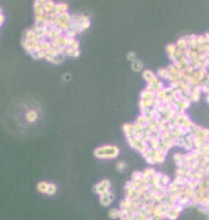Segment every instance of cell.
<instances>
[{"label": "cell", "mask_w": 209, "mask_h": 220, "mask_svg": "<svg viewBox=\"0 0 209 220\" xmlns=\"http://www.w3.org/2000/svg\"><path fill=\"white\" fill-rule=\"evenodd\" d=\"M120 155V148L114 145L101 146L94 151V156L100 159H113Z\"/></svg>", "instance_id": "cell-1"}, {"label": "cell", "mask_w": 209, "mask_h": 220, "mask_svg": "<svg viewBox=\"0 0 209 220\" xmlns=\"http://www.w3.org/2000/svg\"><path fill=\"white\" fill-rule=\"evenodd\" d=\"M110 188H111V182H109L107 179H104V180L96 184L93 189H94V193H96L98 195H102L105 191H109Z\"/></svg>", "instance_id": "cell-2"}, {"label": "cell", "mask_w": 209, "mask_h": 220, "mask_svg": "<svg viewBox=\"0 0 209 220\" xmlns=\"http://www.w3.org/2000/svg\"><path fill=\"white\" fill-rule=\"evenodd\" d=\"M113 198H114V195L112 194L111 190H109V191L103 193L102 195H100V202L103 206H109L113 201Z\"/></svg>", "instance_id": "cell-3"}, {"label": "cell", "mask_w": 209, "mask_h": 220, "mask_svg": "<svg viewBox=\"0 0 209 220\" xmlns=\"http://www.w3.org/2000/svg\"><path fill=\"white\" fill-rule=\"evenodd\" d=\"M68 11V5L64 3V2H61V3H56V7H54V10L53 12L56 13V16L61 14L63 12H67Z\"/></svg>", "instance_id": "cell-4"}, {"label": "cell", "mask_w": 209, "mask_h": 220, "mask_svg": "<svg viewBox=\"0 0 209 220\" xmlns=\"http://www.w3.org/2000/svg\"><path fill=\"white\" fill-rule=\"evenodd\" d=\"M54 7H56V2H54L53 0H47V1H45V3L43 5L44 12H45V13L53 12V10H54Z\"/></svg>", "instance_id": "cell-5"}, {"label": "cell", "mask_w": 209, "mask_h": 220, "mask_svg": "<svg viewBox=\"0 0 209 220\" xmlns=\"http://www.w3.org/2000/svg\"><path fill=\"white\" fill-rule=\"evenodd\" d=\"M156 97V94L154 91H149V90H145L141 93V99L142 100H154Z\"/></svg>", "instance_id": "cell-6"}, {"label": "cell", "mask_w": 209, "mask_h": 220, "mask_svg": "<svg viewBox=\"0 0 209 220\" xmlns=\"http://www.w3.org/2000/svg\"><path fill=\"white\" fill-rule=\"evenodd\" d=\"M25 120L28 121L29 123H34L38 120V113L33 110L28 111L27 114H25Z\"/></svg>", "instance_id": "cell-7"}, {"label": "cell", "mask_w": 209, "mask_h": 220, "mask_svg": "<svg viewBox=\"0 0 209 220\" xmlns=\"http://www.w3.org/2000/svg\"><path fill=\"white\" fill-rule=\"evenodd\" d=\"M155 76H156V74L154 73L153 71H151V70H145V71L143 72V77H144V80L147 82V83L152 81Z\"/></svg>", "instance_id": "cell-8"}, {"label": "cell", "mask_w": 209, "mask_h": 220, "mask_svg": "<svg viewBox=\"0 0 209 220\" xmlns=\"http://www.w3.org/2000/svg\"><path fill=\"white\" fill-rule=\"evenodd\" d=\"M154 160H155V163L157 164H162L164 160H165V155H163L160 151H154Z\"/></svg>", "instance_id": "cell-9"}, {"label": "cell", "mask_w": 209, "mask_h": 220, "mask_svg": "<svg viewBox=\"0 0 209 220\" xmlns=\"http://www.w3.org/2000/svg\"><path fill=\"white\" fill-rule=\"evenodd\" d=\"M37 188H38V190H39V193H41V194H47L48 188H49V182H40L39 184H38Z\"/></svg>", "instance_id": "cell-10"}, {"label": "cell", "mask_w": 209, "mask_h": 220, "mask_svg": "<svg viewBox=\"0 0 209 220\" xmlns=\"http://www.w3.org/2000/svg\"><path fill=\"white\" fill-rule=\"evenodd\" d=\"M33 9H34V12L36 14H44V9H43V6L41 3H39L38 1L34 0V2H33Z\"/></svg>", "instance_id": "cell-11"}, {"label": "cell", "mask_w": 209, "mask_h": 220, "mask_svg": "<svg viewBox=\"0 0 209 220\" xmlns=\"http://www.w3.org/2000/svg\"><path fill=\"white\" fill-rule=\"evenodd\" d=\"M132 69L134 70V71H141L143 69V62H142L141 60H138V59H136L134 60L133 62H132Z\"/></svg>", "instance_id": "cell-12"}, {"label": "cell", "mask_w": 209, "mask_h": 220, "mask_svg": "<svg viewBox=\"0 0 209 220\" xmlns=\"http://www.w3.org/2000/svg\"><path fill=\"white\" fill-rule=\"evenodd\" d=\"M157 75L160 76L162 79H166V80H168L169 79V76H170V73L168 72V70L167 69H160L158 71H157Z\"/></svg>", "instance_id": "cell-13"}, {"label": "cell", "mask_w": 209, "mask_h": 220, "mask_svg": "<svg viewBox=\"0 0 209 220\" xmlns=\"http://www.w3.org/2000/svg\"><path fill=\"white\" fill-rule=\"evenodd\" d=\"M162 175H163V174H160V173H155L153 176L151 177V185H152V186H154V185H156V184L160 182V178H162Z\"/></svg>", "instance_id": "cell-14"}, {"label": "cell", "mask_w": 209, "mask_h": 220, "mask_svg": "<svg viewBox=\"0 0 209 220\" xmlns=\"http://www.w3.org/2000/svg\"><path fill=\"white\" fill-rule=\"evenodd\" d=\"M176 45H177V48H179V49H186V48H188V45H187V38H180Z\"/></svg>", "instance_id": "cell-15"}, {"label": "cell", "mask_w": 209, "mask_h": 220, "mask_svg": "<svg viewBox=\"0 0 209 220\" xmlns=\"http://www.w3.org/2000/svg\"><path fill=\"white\" fill-rule=\"evenodd\" d=\"M25 39H28V40H34V39H36V32L33 31L32 29L27 30V31L25 32Z\"/></svg>", "instance_id": "cell-16"}, {"label": "cell", "mask_w": 209, "mask_h": 220, "mask_svg": "<svg viewBox=\"0 0 209 220\" xmlns=\"http://www.w3.org/2000/svg\"><path fill=\"white\" fill-rule=\"evenodd\" d=\"M56 193V185H54L53 182H49V188L47 191V195H54Z\"/></svg>", "instance_id": "cell-17"}, {"label": "cell", "mask_w": 209, "mask_h": 220, "mask_svg": "<svg viewBox=\"0 0 209 220\" xmlns=\"http://www.w3.org/2000/svg\"><path fill=\"white\" fill-rule=\"evenodd\" d=\"M176 49H177V45L176 44H168L166 47V51H167V53H168V56L169 54H175V51H176Z\"/></svg>", "instance_id": "cell-18"}, {"label": "cell", "mask_w": 209, "mask_h": 220, "mask_svg": "<svg viewBox=\"0 0 209 220\" xmlns=\"http://www.w3.org/2000/svg\"><path fill=\"white\" fill-rule=\"evenodd\" d=\"M120 212H121V210H118V209H111L110 211H109V216L113 218V219H115V218H120Z\"/></svg>", "instance_id": "cell-19"}, {"label": "cell", "mask_w": 209, "mask_h": 220, "mask_svg": "<svg viewBox=\"0 0 209 220\" xmlns=\"http://www.w3.org/2000/svg\"><path fill=\"white\" fill-rule=\"evenodd\" d=\"M170 179H169V177L167 176V175H162V178H160V184L162 185H164V186H168L169 184H170Z\"/></svg>", "instance_id": "cell-20"}, {"label": "cell", "mask_w": 209, "mask_h": 220, "mask_svg": "<svg viewBox=\"0 0 209 220\" xmlns=\"http://www.w3.org/2000/svg\"><path fill=\"white\" fill-rule=\"evenodd\" d=\"M132 128H133V124H125V125H123V132L125 135H127V134H131V132H132Z\"/></svg>", "instance_id": "cell-21"}, {"label": "cell", "mask_w": 209, "mask_h": 220, "mask_svg": "<svg viewBox=\"0 0 209 220\" xmlns=\"http://www.w3.org/2000/svg\"><path fill=\"white\" fill-rule=\"evenodd\" d=\"M142 177H143V173H141V171H135V173H133V175H132V180H140V182H141Z\"/></svg>", "instance_id": "cell-22"}, {"label": "cell", "mask_w": 209, "mask_h": 220, "mask_svg": "<svg viewBox=\"0 0 209 220\" xmlns=\"http://www.w3.org/2000/svg\"><path fill=\"white\" fill-rule=\"evenodd\" d=\"M126 167H127V165L124 163V162H118V163L116 164V169L118 170V171H123Z\"/></svg>", "instance_id": "cell-23"}, {"label": "cell", "mask_w": 209, "mask_h": 220, "mask_svg": "<svg viewBox=\"0 0 209 220\" xmlns=\"http://www.w3.org/2000/svg\"><path fill=\"white\" fill-rule=\"evenodd\" d=\"M155 173H156V171H155V169H153V168H147V169L144 170V173H143V174H144L145 176L152 177L154 174H155Z\"/></svg>", "instance_id": "cell-24"}, {"label": "cell", "mask_w": 209, "mask_h": 220, "mask_svg": "<svg viewBox=\"0 0 209 220\" xmlns=\"http://www.w3.org/2000/svg\"><path fill=\"white\" fill-rule=\"evenodd\" d=\"M76 34V32H75V30L74 29H69L68 31L65 32V37H68V38H74V36Z\"/></svg>", "instance_id": "cell-25"}, {"label": "cell", "mask_w": 209, "mask_h": 220, "mask_svg": "<svg viewBox=\"0 0 209 220\" xmlns=\"http://www.w3.org/2000/svg\"><path fill=\"white\" fill-rule=\"evenodd\" d=\"M127 59H129V60H131V61L133 62L134 60H136V54L134 53V52H129V54H127Z\"/></svg>", "instance_id": "cell-26"}, {"label": "cell", "mask_w": 209, "mask_h": 220, "mask_svg": "<svg viewBox=\"0 0 209 220\" xmlns=\"http://www.w3.org/2000/svg\"><path fill=\"white\" fill-rule=\"evenodd\" d=\"M183 156H184V155H182V154H175V156H174V159H175L176 162H179V160H184V159H183Z\"/></svg>", "instance_id": "cell-27"}, {"label": "cell", "mask_w": 209, "mask_h": 220, "mask_svg": "<svg viewBox=\"0 0 209 220\" xmlns=\"http://www.w3.org/2000/svg\"><path fill=\"white\" fill-rule=\"evenodd\" d=\"M146 159V162L149 164H155V160H154V157L153 156H148V157L145 158Z\"/></svg>", "instance_id": "cell-28"}, {"label": "cell", "mask_w": 209, "mask_h": 220, "mask_svg": "<svg viewBox=\"0 0 209 220\" xmlns=\"http://www.w3.org/2000/svg\"><path fill=\"white\" fill-rule=\"evenodd\" d=\"M3 21H5V17H3V14L1 13V14H0V23L2 25V22H3Z\"/></svg>", "instance_id": "cell-29"}, {"label": "cell", "mask_w": 209, "mask_h": 220, "mask_svg": "<svg viewBox=\"0 0 209 220\" xmlns=\"http://www.w3.org/2000/svg\"><path fill=\"white\" fill-rule=\"evenodd\" d=\"M36 1H38L39 3H41V5H42V6H43V5L45 3V1H47V0H36Z\"/></svg>", "instance_id": "cell-30"}, {"label": "cell", "mask_w": 209, "mask_h": 220, "mask_svg": "<svg viewBox=\"0 0 209 220\" xmlns=\"http://www.w3.org/2000/svg\"><path fill=\"white\" fill-rule=\"evenodd\" d=\"M64 75H65L64 76V79H65V80H69V79H70V74H64Z\"/></svg>", "instance_id": "cell-31"}, {"label": "cell", "mask_w": 209, "mask_h": 220, "mask_svg": "<svg viewBox=\"0 0 209 220\" xmlns=\"http://www.w3.org/2000/svg\"><path fill=\"white\" fill-rule=\"evenodd\" d=\"M1 13H2V10H1V8H0V14H1Z\"/></svg>", "instance_id": "cell-32"}]
</instances>
